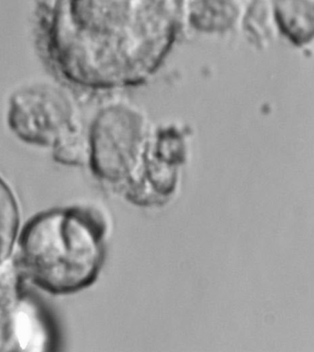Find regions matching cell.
Masks as SVG:
<instances>
[{
  "instance_id": "obj_4",
  "label": "cell",
  "mask_w": 314,
  "mask_h": 352,
  "mask_svg": "<svg viewBox=\"0 0 314 352\" xmlns=\"http://www.w3.org/2000/svg\"><path fill=\"white\" fill-rule=\"evenodd\" d=\"M7 121L10 131L32 146L53 148L68 138L85 135L73 100L53 84H29L13 91Z\"/></svg>"
},
{
  "instance_id": "obj_6",
  "label": "cell",
  "mask_w": 314,
  "mask_h": 352,
  "mask_svg": "<svg viewBox=\"0 0 314 352\" xmlns=\"http://www.w3.org/2000/svg\"><path fill=\"white\" fill-rule=\"evenodd\" d=\"M244 0H186L185 23L199 34H223L241 23Z\"/></svg>"
},
{
  "instance_id": "obj_10",
  "label": "cell",
  "mask_w": 314,
  "mask_h": 352,
  "mask_svg": "<svg viewBox=\"0 0 314 352\" xmlns=\"http://www.w3.org/2000/svg\"><path fill=\"white\" fill-rule=\"evenodd\" d=\"M24 279L17 258H10L0 265V312L23 296Z\"/></svg>"
},
{
  "instance_id": "obj_2",
  "label": "cell",
  "mask_w": 314,
  "mask_h": 352,
  "mask_svg": "<svg viewBox=\"0 0 314 352\" xmlns=\"http://www.w3.org/2000/svg\"><path fill=\"white\" fill-rule=\"evenodd\" d=\"M110 231V220L97 206L47 210L21 231L19 265L25 279L46 293H79L97 282Z\"/></svg>"
},
{
  "instance_id": "obj_5",
  "label": "cell",
  "mask_w": 314,
  "mask_h": 352,
  "mask_svg": "<svg viewBox=\"0 0 314 352\" xmlns=\"http://www.w3.org/2000/svg\"><path fill=\"white\" fill-rule=\"evenodd\" d=\"M54 342L47 312L26 294L0 312V351H47Z\"/></svg>"
},
{
  "instance_id": "obj_9",
  "label": "cell",
  "mask_w": 314,
  "mask_h": 352,
  "mask_svg": "<svg viewBox=\"0 0 314 352\" xmlns=\"http://www.w3.org/2000/svg\"><path fill=\"white\" fill-rule=\"evenodd\" d=\"M241 25L256 45H265L273 37L276 26L271 0H250L245 5Z\"/></svg>"
},
{
  "instance_id": "obj_3",
  "label": "cell",
  "mask_w": 314,
  "mask_h": 352,
  "mask_svg": "<svg viewBox=\"0 0 314 352\" xmlns=\"http://www.w3.org/2000/svg\"><path fill=\"white\" fill-rule=\"evenodd\" d=\"M154 126L132 103H108L87 132L89 164L96 178L133 206L142 207L144 170Z\"/></svg>"
},
{
  "instance_id": "obj_8",
  "label": "cell",
  "mask_w": 314,
  "mask_h": 352,
  "mask_svg": "<svg viewBox=\"0 0 314 352\" xmlns=\"http://www.w3.org/2000/svg\"><path fill=\"white\" fill-rule=\"evenodd\" d=\"M21 228V210L12 188L0 176V265L12 258Z\"/></svg>"
},
{
  "instance_id": "obj_1",
  "label": "cell",
  "mask_w": 314,
  "mask_h": 352,
  "mask_svg": "<svg viewBox=\"0 0 314 352\" xmlns=\"http://www.w3.org/2000/svg\"><path fill=\"white\" fill-rule=\"evenodd\" d=\"M186 0H43V51L56 72L92 89L149 80L173 50Z\"/></svg>"
},
{
  "instance_id": "obj_7",
  "label": "cell",
  "mask_w": 314,
  "mask_h": 352,
  "mask_svg": "<svg viewBox=\"0 0 314 352\" xmlns=\"http://www.w3.org/2000/svg\"><path fill=\"white\" fill-rule=\"evenodd\" d=\"M277 30L295 46L314 43V0H271Z\"/></svg>"
}]
</instances>
